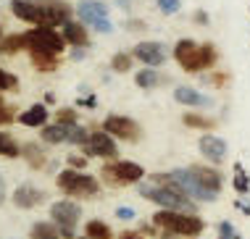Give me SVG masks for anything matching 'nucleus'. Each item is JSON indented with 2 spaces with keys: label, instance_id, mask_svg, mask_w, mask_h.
I'll list each match as a JSON object with an SVG mask.
<instances>
[{
  "label": "nucleus",
  "instance_id": "1",
  "mask_svg": "<svg viewBox=\"0 0 250 239\" xmlns=\"http://www.w3.org/2000/svg\"><path fill=\"white\" fill-rule=\"evenodd\" d=\"M140 197L150 200L153 205H158L161 210H179V213H198V205L187 197L177 184L171 181L168 171H158L153 174L147 181L137 184Z\"/></svg>",
  "mask_w": 250,
  "mask_h": 239
},
{
  "label": "nucleus",
  "instance_id": "2",
  "mask_svg": "<svg viewBox=\"0 0 250 239\" xmlns=\"http://www.w3.org/2000/svg\"><path fill=\"white\" fill-rule=\"evenodd\" d=\"M174 60L187 74H203L219 63V50L211 42H195V40H179L174 45Z\"/></svg>",
  "mask_w": 250,
  "mask_h": 239
},
{
  "label": "nucleus",
  "instance_id": "3",
  "mask_svg": "<svg viewBox=\"0 0 250 239\" xmlns=\"http://www.w3.org/2000/svg\"><path fill=\"white\" fill-rule=\"evenodd\" d=\"M150 223L158 231L187 237V239H195L206 231V221L198 213H179V210H155Z\"/></svg>",
  "mask_w": 250,
  "mask_h": 239
},
{
  "label": "nucleus",
  "instance_id": "4",
  "mask_svg": "<svg viewBox=\"0 0 250 239\" xmlns=\"http://www.w3.org/2000/svg\"><path fill=\"white\" fill-rule=\"evenodd\" d=\"M56 187L69 200H92V197L100 195V179H95L92 174H84V171H74V168L58 171Z\"/></svg>",
  "mask_w": 250,
  "mask_h": 239
},
{
  "label": "nucleus",
  "instance_id": "5",
  "mask_svg": "<svg viewBox=\"0 0 250 239\" xmlns=\"http://www.w3.org/2000/svg\"><path fill=\"white\" fill-rule=\"evenodd\" d=\"M24 34V50L26 53H50V56H63L66 40L58 29L50 26H32Z\"/></svg>",
  "mask_w": 250,
  "mask_h": 239
},
{
  "label": "nucleus",
  "instance_id": "6",
  "mask_svg": "<svg viewBox=\"0 0 250 239\" xmlns=\"http://www.w3.org/2000/svg\"><path fill=\"white\" fill-rule=\"evenodd\" d=\"M145 179V168L134 160H108L100 168V181L108 187H129Z\"/></svg>",
  "mask_w": 250,
  "mask_h": 239
},
{
  "label": "nucleus",
  "instance_id": "7",
  "mask_svg": "<svg viewBox=\"0 0 250 239\" xmlns=\"http://www.w3.org/2000/svg\"><path fill=\"white\" fill-rule=\"evenodd\" d=\"M77 16L84 26H90V29H95L100 34L113 32V24H111V19H108V5L103 0H82V3L77 5Z\"/></svg>",
  "mask_w": 250,
  "mask_h": 239
},
{
  "label": "nucleus",
  "instance_id": "8",
  "mask_svg": "<svg viewBox=\"0 0 250 239\" xmlns=\"http://www.w3.org/2000/svg\"><path fill=\"white\" fill-rule=\"evenodd\" d=\"M103 132H108L113 139H121V142H140L143 139V126L132 119V116H121V113H111L103 119Z\"/></svg>",
  "mask_w": 250,
  "mask_h": 239
},
{
  "label": "nucleus",
  "instance_id": "9",
  "mask_svg": "<svg viewBox=\"0 0 250 239\" xmlns=\"http://www.w3.org/2000/svg\"><path fill=\"white\" fill-rule=\"evenodd\" d=\"M48 216H50V221L56 223L58 229H63V231H77L79 221H82V205H79L77 200L63 197V200L50 202Z\"/></svg>",
  "mask_w": 250,
  "mask_h": 239
},
{
  "label": "nucleus",
  "instance_id": "10",
  "mask_svg": "<svg viewBox=\"0 0 250 239\" xmlns=\"http://www.w3.org/2000/svg\"><path fill=\"white\" fill-rule=\"evenodd\" d=\"M82 155L84 158H100V160H119V145L108 132L95 129V132H90V139L82 147Z\"/></svg>",
  "mask_w": 250,
  "mask_h": 239
},
{
  "label": "nucleus",
  "instance_id": "11",
  "mask_svg": "<svg viewBox=\"0 0 250 239\" xmlns=\"http://www.w3.org/2000/svg\"><path fill=\"white\" fill-rule=\"evenodd\" d=\"M187 171H190V176L200 184L203 189H206L208 195H213L216 200H219L221 189H224V176H221L219 168H216V166H200V163H195V166H187Z\"/></svg>",
  "mask_w": 250,
  "mask_h": 239
},
{
  "label": "nucleus",
  "instance_id": "12",
  "mask_svg": "<svg viewBox=\"0 0 250 239\" xmlns=\"http://www.w3.org/2000/svg\"><path fill=\"white\" fill-rule=\"evenodd\" d=\"M45 200H48V192L40 189L37 184H32V181H21L16 189H13V195H11V202L16 205L19 210H35Z\"/></svg>",
  "mask_w": 250,
  "mask_h": 239
},
{
  "label": "nucleus",
  "instance_id": "13",
  "mask_svg": "<svg viewBox=\"0 0 250 239\" xmlns=\"http://www.w3.org/2000/svg\"><path fill=\"white\" fill-rule=\"evenodd\" d=\"M198 150H200L203 158L211 163V166H216V168H219L221 163L227 160V155H229V145H227V139H221V137H216V134H211V132L200 137Z\"/></svg>",
  "mask_w": 250,
  "mask_h": 239
},
{
  "label": "nucleus",
  "instance_id": "14",
  "mask_svg": "<svg viewBox=\"0 0 250 239\" xmlns=\"http://www.w3.org/2000/svg\"><path fill=\"white\" fill-rule=\"evenodd\" d=\"M132 58L145 63L147 68H158L166 63V47L161 42H153V40H145V42H137L132 47Z\"/></svg>",
  "mask_w": 250,
  "mask_h": 239
},
{
  "label": "nucleus",
  "instance_id": "15",
  "mask_svg": "<svg viewBox=\"0 0 250 239\" xmlns=\"http://www.w3.org/2000/svg\"><path fill=\"white\" fill-rule=\"evenodd\" d=\"M11 13L24 24L45 26V11L40 0H11Z\"/></svg>",
  "mask_w": 250,
  "mask_h": 239
},
{
  "label": "nucleus",
  "instance_id": "16",
  "mask_svg": "<svg viewBox=\"0 0 250 239\" xmlns=\"http://www.w3.org/2000/svg\"><path fill=\"white\" fill-rule=\"evenodd\" d=\"M48 121H50V111L45 102H35V105H29L26 111L19 113V124L26 129H42L48 126Z\"/></svg>",
  "mask_w": 250,
  "mask_h": 239
},
{
  "label": "nucleus",
  "instance_id": "17",
  "mask_svg": "<svg viewBox=\"0 0 250 239\" xmlns=\"http://www.w3.org/2000/svg\"><path fill=\"white\" fill-rule=\"evenodd\" d=\"M21 158L26 160V166L32 171H45L48 168V150L42 142H24L21 145Z\"/></svg>",
  "mask_w": 250,
  "mask_h": 239
},
{
  "label": "nucleus",
  "instance_id": "18",
  "mask_svg": "<svg viewBox=\"0 0 250 239\" xmlns=\"http://www.w3.org/2000/svg\"><path fill=\"white\" fill-rule=\"evenodd\" d=\"M61 34H63L66 45L69 47H87L90 50V32H87V26L82 21H71L61 26Z\"/></svg>",
  "mask_w": 250,
  "mask_h": 239
},
{
  "label": "nucleus",
  "instance_id": "19",
  "mask_svg": "<svg viewBox=\"0 0 250 239\" xmlns=\"http://www.w3.org/2000/svg\"><path fill=\"white\" fill-rule=\"evenodd\" d=\"M174 100L179 105H187V108H208L211 105V98H206L203 92H198L195 87H177L174 90Z\"/></svg>",
  "mask_w": 250,
  "mask_h": 239
},
{
  "label": "nucleus",
  "instance_id": "20",
  "mask_svg": "<svg viewBox=\"0 0 250 239\" xmlns=\"http://www.w3.org/2000/svg\"><path fill=\"white\" fill-rule=\"evenodd\" d=\"M69 129L71 126H63V124H48L40 129V142L42 145H69Z\"/></svg>",
  "mask_w": 250,
  "mask_h": 239
},
{
  "label": "nucleus",
  "instance_id": "21",
  "mask_svg": "<svg viewBox=\"0 0 250 239\" xmlns=\"http://www.w3.org/2000/svg\"><path fill=\"white\" fill-rule=\"evenodd\" d=\"M166 81V77L158 71V68H143V71L134 74V84L140 87V90H155V87H161Z\"/></svg>",
  "mask_w": 250,
  "mask_h": 239
},
{
  "label": "nucleus",
  "instance_id": "22",
  "mask_svg": "<svg viewBox=\"0 0 250 239\" xmlns=\"http://www.w3.org/2000/svg\"><path fill=\"white\" fill-rule=\"evenodd\" d=\"M29 60L32 68L40 74H53L61 66V56H50V53H29Z\"/></svg>",
  "mask_w": 250,
  "mask_h": 239
},
{
  "label": "nucleus",
  "instance_id": "23",
  "mask_svg": "<svg viewBox=\"0 0 250 239\" xmlns=\"http://www.w3.org/2000/svg\"><path fill=\"white\" fill-rule=\"evenodd\" d=\"M182 124H185L187 129H200V132H211V129H216V119H211V116H203V113H195V111H187L185 116H182Z\"/></svg>",
  "mask_w": 250,
  "mask_h": 239
},
{
  "label": "nucleus",
  "instance_id": "24",
  "mask_svg": "<svg viewBox=\"0 0 250 239\" xmlns=\"http://www.w3.org/2000/svg\"><path fill=\"white\" fill-rule=\"evenodd\" d=\"M0 158H8V160L21 158V145L11 132H0Z\"/></svg>",
  "mask_w": 250,
  "mask_h": 239
},
{
  "label": "nucleus",
  "instance_id": "25",
  "mask_svg": "<svg viewBox=\"0 0 250 239\" xmlns=\"http://www.w3.org/2000/svg\"><path fill=\"white\" fill-rule=\"evenodd\" d=\"M29 239H63L61 229L53 221H35L29 229Z\"/></svg>",
  "mask_w": 250,
  "mask_h": 239
},
{
  "label": "nucleus",
  "instance_id": "26",
  "mask_svg": "<svg viewBox=\"0 0 250 239\" xmlns=\"http://www.w3.org/2000/svg\"><path fill=\"white\" fill-rule=\"evenodd\" d=\"M84 237L87 239H113V229L105 221H100V218H90L84 223Z\"/></svg>",
  "mask_w": 250,
  "mask_h": 239
},
{
  "label": "nucleus",
  "instance_id": "27",
  "mask_svg": "<svg viewBox=\"0 0 250 239\" xmlns=\"http://www.w3.org/2000/svg\"><path fill=\"white\" fill-rule=\"evenodd\" d=\"M24 50V34H8L0 40V56H16Z\"/></svg>",
  "mask_w": 250,
  "mask_h": 239
},
{
  "label": "nucleus",
  "instance_id": "28",
  "mask_svg": "<svg viewBox=\"0 0 250 239\" xmlns=\"http://www.w3.org/2000/svg\"><path fill=\"white\" fill-rule=\"evenodd\" d=\"M232 187L237 189V195H248L250 192V176L242 163H234V174H232Z\"/></svg>",
  "mask_w": 250,
  "mask_h": 239
},
{
  "label": "nucleus",
  "instance_id": "29",
  "mask_svg": "<svg viewBox=\"0 0 250 239\" xmlns=\"http://www.w3.org/2000/svg\"><path fill=\"white\" fill-rule=\"evenodd\" d=\"M132 53H116V56L111 58V68L116 74H126V71H132Z\"/></svg>",
  "mask_w": 250,
  "mask_h": 239
},
{
  "label": "nucleus",
  "instance_id": "30",
  "mask_svg": "<svg viewBox=\"0 0 250 239\" xmlns=\"http://www.w3.org/2000/svg\"><path fill=\"white\" fill-rule=\"evenodd\" d=\"M0 92H19V77L0 68Z\"/></svg>",
  "mask_w": 250,
  "mask_h": 239
},
{
  "label": "nucleus",
  "instance_id": "31",
  "mask_svg": "<svg viewBox=\"0 0 250 239\" xmlns=\"http://www.w3.org/2000/svg\"><path fill=\"white\" fill-rule=\"evenodd\" d=\"M56 124H63V126L79 124V113H77V108H58V111H56Z\"/></svg>",
  "mask_w": 250,
  "mask_h": 239
},
{
  "label": "nucleus",
  "instance_id": "32",
  "mask_svg": "<svg viewBox=\"0 0 250 239\" xmlns=\"http://www.w3.org/2000/svg\"><path fill=\"white\" fill-rule=\"evenodd\" d=\"M13 121H19L16 108L8 105V102H3V105H0V126H11Z\"/></svg>",
  "mask_w": 250,
  "mask_h": 239
},
{
  "label": "nucleus",
  "instance_id": "33",
  "mask_svg": "<svg viewBox=\"0 0 250 239\" xmlns=\"http://www.w3.org/2000/svg\"><path fill=\"white\" fill-rule=\"evenodd\" d=\"M155 5H158V11L164 13V16H174V13H179V8H182V0H155Z\"/></svg>",
  "mask_w": 250,
  "mask_h": 239
},
{
  "label": "nucleus",
  "instance_id": "34",
  "mask_svg": "<svg viewBox=\"0 0 250 239\" xmlns=\"http://www.w3.org/2000/svg\"><path fill=\"white\" fill-rule=\"evenodd\" d=\"M87 163H90V158H84L82 153H79V155H69V158H66V168L84 171V168H87Z\"/></svg>",
  "mask_w": 250,
  "mask_h": 239
},
{
  "label": "nucleus",
  "instance_id": "35",
  "mask_svg": "<svg viewBox=\"0 0 250 239\" xmlns=\"http://www.w3.org/2000/svg\"><path fill=\"white\" fill-rule=\"evenodd\" d=\"M116 218H119V221H134V218H137V213H134V208L121 205V208H116Z\"/></svg>",
  "mask_w": 250,
  "mask_h": 239
},
{
  "label": "nucleus",
  "instance_id": "36",
  "mask_svg": "<svg viewBox=\"0 0 250 239\" xmlns=\"http://www.w3.org/2000/svg\"><path fill=\"white\" fill-rule=\"evenodd\" d=\"M77 105L90 108V111H92V108H98V98H95V95H84V98H79V100H77Z\"/></svg>",
  "mask_w": 250,
  "mask_h": 239
},
{
  "label": "nucleus",
  "instance_id": "37",
  "mask_svg": "<svg viewBox=\"0 0 250 239\" xmlns=\"http://www.w3.org/2000/svg\"><path fill=\"white\" fill-rule=\"evenodd\" d=\"M84 56H87V47H71V50H69V58L77 60V63H79V60H84Z\"/></svg>",
  "mask_w": 250,
  "mask_h": 239
},
{
  "label": "nucleus",
  "instance_id": "38",
  "mask_svg": "<svg viewBox=\"0 0 250 239\" xmlns=\"http://www.w3.org/2000/svg\"><path fill=\"white\" fill-rule=\"evenodd\" d=\"M227 79H229L227 74H211V77H208L206 81H211V84H216V87H224V84H227Z\"/></svg>",
  "mask_w": 250,
  "mask_h": 239
},
{
  "label": "nucleus",
  "instance_id": "39",
  "mask_svg": "<svg viewBox=\"0 0 250 239\" xmlns=\"http://www.w3.org/2000/svg\"><path fill=\"white\" fill-rule=\"evenodd\" d=\"M119 239H145V237L140 234L137 229H124V231H121V234H119Z\"/></svg>",
  "mask_w": 250,
  "mask_h": 239
},
{
  "label": "nucleus",
  "instance_id": "40",
  "mask_svg": "<svg viewBox=\"0 0 250 239\" xmlns=\"http://www.w3.org/2000/svg\"><path fill=\"white\" fill-rule=\"evenodd\" d=\"M8 200V189H5V179H3V171H0V208Z\"/></svg>",
  "mask_w": 250,
  "mask_h": 239
},
{
  "label": "nucleus",
  "instance_id": "41",
  "mask_svg": "<svg viewBox=\"0 0 250 239\" xmlns=\"http://www.w3.org/2000/svg\"><path fill=\"white\" fill-rule=\"evenodd\" d=\"M126 29H129V32H143V29H145V21H137V19H129V21H126Z\"/></svg>",
  "mask_w": 250,
  "mask_h": 239
},
{
  "label": "nucleus",
  "instance_id": "42",
  "mask_svg": "<svg viewBox=\"0 0 250 239\" xmlns=\"http://www.w3.org/2000/svg\"><path fill=\"white\" fill-rule=\"evenodd\" d=\"M195 21L206 26V24H208V13H206V11H195Z\"/></svg>",
  "mask_w": 250,
  "mask_h": 239
},
{
  "label": "nucleus",
  "instance_id": "43",
  "mask_svg": "<svg viewBox=\"0 0 250 239\" xmlns=\"http://www.w3.org/2000/svg\"><path fill=\"white\" fill-rule=\"evenodd\" d=\"M234 205H237V208H240V210H242V213H245V216H250V202H245V200H237Z\"/></svg>",
  "mask_w": 250,
  "mask_h": 239
},
{
  "label": "nucleus",
  "instance_id": "44",
  "mask_svg": "<svg viewBox=\"0 0 250 239\" xmlns=\"http://www.w3.org/2000/svg\"><path fill=\"white\" fill-rule=\"evenodd\" d=\"M158 239H187V237H177V234H166V231H161Z\"/></svg>",
  "mask_w": 250,
  "mask_h": 239
},
{
  "label": "nucleus",
  "instance_id": "45",
  "mask_svg": "<svg viewBox=\"0 0 250 239\" xmlns=\"http://www.w3.org/2000/svg\"><path fill=\"white\" fill-rule=\"evenodd\" d=\"M116 3H119V8H124V11L132 8V0H116Z\"/></svg>",
  "mask_w": 250,
  "mask_h": 239
},
{
  "label": "nucleus",
  "instance_id": "46",
  "mask_svg": "<svg viewBox=\"0 0 250 239\" xmlns=\"http://www.w3.org/2000/svg\"><path fill=\"white\" fill-rule=\"evenodd\" d=\"M53 102H56V95H53V92H45V105H53Z\"/></svg>",
  "mask_w": 250,
  "mask_h": 239
},
{
  "label": "nucleus",
  "instance_id": "47",
  "mask_svg": "<svg viewBox=\"0 0 250 239\" xmlns=\"http://www.w3.org/2000/svg\"><path fill=\"white\" fill-rule=\"evenodd\" d=\"M3 102H5V98H3V92H0V105H3Z\"/></svg>",
  "mask_w": 250,
  "mask_h": 239
},
{
  "label": "nucleus",
  "instance_id": "48",
  "mask_svg": "<svg viewBox=\"0 0 250 239\" xmlns=\"http://www.w3.org/2000/svg\"><path fill=\"white\" fill-rule=\"evenodd\" d=\"M0 40H3V26H0Z\"/></svg>",
  "mask_w": 250,
  "mask_h": 239
},
{
  "label": "nucleus",
  "instance_id": "49",
  "mask_svg": "<svg viewBox=\"0 0 250 239\" xmlns=\"http://www.w3.org/2000/svg\"><path fill=\"white\" fill-rule=\"evenodd\" d=\"M74 239H84V237H74Z\"/></svg>",
  "mask_w": 250,
  "mask_h": 239
},
{
  "label": "nucleus",
  "instance_id": "50",
  "mask_svg": "<svg viewBox=\"0 0 250 239\" xmlns=\"http://www.w3.org/2000/svg\"><path fill=\"white\" fill-rule=\"evenodd\" d=\"M84 239H87V237H84Z\"/></svg>",
  "mask_w": 250,
  "mask_h": 239
},
{
  "label": "nucleus",
  "instance_id": "51",
  "mask_svg": "<svg viewBox=\"0 0 250 239\" xmlns=\"http://www.w3.org/2000/svg\"><path fill=\"white\" fill-rule=\"evenodd\" d=\"M219 239H221V237H219Z\"/></svg>",
  "mask_w": 250,
  "mask_h": 239
}]
</instances>
